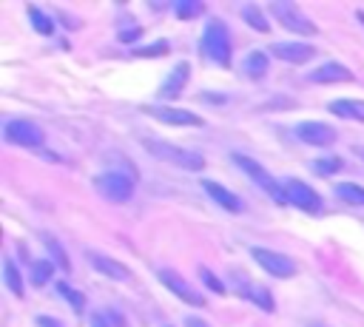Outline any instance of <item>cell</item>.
<instances>
[{"label":"cell","instance_id":"cell-1","mask_svg":"<svg viewBox=\"0 0 364 327\" xmlns=\"http://www.w3.org/2000/svg\"><path fill=\"white\" fill-rule=\"evenodd\" d=\"M145 148L162 159V162H171L176 168H185V171H202L205 168V156H199L196 151H188V148H179L173 142H165V139H145Z\"/></svg>","mask_w":364,"mask_h":327},{"label":"cell","instance_id":"cell-2","mask_svg":"<svg viewBox=\"0 0 364 327\" xmlns=\"http://www.w3.org/2000/svg\"><path fill=\"white\" fill-rule=\"evenodd\" d=\"M202 54L210 57L213 63L219 65H228L230 63V34L225 28L222 20H210L205 34H202Z\"/></svg>","mask_w":364,"mask_h":327},{"label":"cell","instance_id":"cell-3","mask_svg":"<svg viewBox=\"0 0 364 327\" xmlns=\"http://www.w3.org/2000/svg\"><path fill=\"white\" fill-rule=\"evenodd\" d=\"M233 162H236V165H239V168H242V171H245V173H247V176H250V179H253V182H256L267 196H273L276 202L287 205L284 188H279V185H276V179H273V176H270V173H267L256 159H250V156H245V154H233Z\"/></svg>","mask_w":364,"mask_h":327},{"label":"cell","instance_id":"cell-4","mask_svg":"<svg viewBox=\"0 0 364 327\" xmlns=\"http://www.w3.org/2000/svg\"><path fill=\"white\" fill-rule=\"evenodd\" d=\"M94 185H97V191H100L108 202H128L131 193H134L131 176H125V173H119V171H105V173L94 176Z\"/></svg>","mask_w":364,"mask_h":327},{"label":"cell","instance_id":"cell-5","mask_svg":"<svg viewBox=\"0 0 364 327\" xmlns=\"http://www.w3.org/2000/svg\"><path fill=\"white\" fill-rule=\"evenodd\" d=\"M284 196H287V205H293L304 213H321L324 210L321 196L310 185H304L301 179H287L284 182Z\"/></svg>","mask_w":364,"mask_h":327},{"label":"cell","instance_id":"cell-6","mask_svg":"<svg viewBox=\"0 0 364 327\" xmlns=\"http://www.w3.org/2000/svg\"><path fill=\"white\" fill-rule=\"evenodd\" d=\"M6 139L14 145H23V148H37V145H43L46 134L31 119H9L6 122Z\"/></svg>","mask_w":364,"mask_h":327},{"label":"cell","instance_id":"cell-7","mask_svg":"<svg viewBox=\"0 0 364 327\" xmlns=\"http://www.w3.org/2000/svg\"><path fill=\"white\" fill-rule=\"evenodd\" d=\"M253 259H256L270 276H276V279H290V276H296V270H299V264H296L290 256L276 253V250H267V247H253Z\"/></svg>","mask_w":364,"mask_h":327},{"label":"cell","instance_id":"cell-8","mask_svg":"<svg viewBox=\"0 0 364 327\" xmlns=\"http://www.w3.org/2000/svg\"><path fill=\"white\" fill-rule=\"evenodd\" d=\"M273 14H276V20H279L284 28H290V31H296V34H316V26H313L296 6H290V3H273Z\"/></svg>","mask_w":364,"mask_h":327},{"label":"cell","instance_id":"cell-9","mask_svg":"<svg viewBox=\"0 0 364 327\" xmlns=\"http://www.w3.org/2000/svg\"><path fill=\"white\" fill-rule=\"evenodd\" d=\"M296 136L307 145H333L336 142V128H330L327 122H316V119H307V122H299L296 125Z\"/></svg>","mask_w":364,"mask_h":327},{"label":"cell","instance_id":"cell-10","mask_svg":"<svg viewBox=\"0 0 364 327\" xmlns=\"http://www.w3.org/2000/svg\"><path fill=\"white\" fill-rule=\"evenodd\" d=\"M159 282L171 290V293H176L182 301H188V304H193V307H205V296L202 293H196L182 276H176L173 270H159Z\"/></svg>","mask_w":364,"mask_h":327},{"label":"cell","instance_id":"cell-11","mask_svg":"<svg viewBox=\"0 0 364 327\" xmlns=\"http://www.w3.org/2000/svg\"><path fill=\"white\" fill-rule=\"evenodd\" d=\"M270 51H273V57L293 63V65H301V63L316 57V48L307 43H276V45H270Z\"/></svg>","mask_w":364,"mask_h":327},{"label":"cell","instance_id":"cell-12","mask_svg":"<svg viewBox=\"0 0 364 327\" xmlns=\"http://www.w3.org/2000/svg\"><path fill=\"white\" fill-rule=\"evenodd\" d=\"M188 77H191V65H188V63H176V65L171 68V74L162 80V85H159V97H165V100L179 97L182 88H185V82H188Z\"/></svg>","mask_w":364,"mask_h":327},{"label":"cell","instance_id":"cell-13","mask_svg":"<svg viewBox=\"0 0 364 327\" xmlns=\"http://www.w3.org/2000/svg\"><path fill=\"white\" fill-rule=\"evenodd\" d=\"M145 114H151L154 119H159V122H165V125H202V119L196 117V114H191V111H185V108H142Z\"/></svg>","mask_w":364,"mask_h":327},{"label":"cell","instance_id":"cell-14","mask_svg":"<svg viewBox=\"0 0 364 327\" xmlns=\"http://www.w3.org/2000/svg\"><path fill=\"white\" fill-rule=\"evenodd\" d=\"M307 80H310V82H318V85H324V82H350L353 74H350V68H344L341 63H333V60H330V63L313 68V71L307 74Z\"/></svg>","mask_w":364,"mask_h":327},{"label":"cell","instance_id":"cell-15","mask_svg":"<svg viewBox=\"0 0 364 327\" xmlns=\"http://www.w3.org/2000/svg\"><path fill=\"white\" fill-rule=\"evenodd\" d=\"M88 259H91V264L102 273V276H108V279H114V282H128L131 279V273H128V267L122 264V262H114L111 256H102V253H88Z\"/></svg>","mask_w":364,"mask_h":327},{"label":"cell","instance_id":"cell-16","mask_svg":"<svg viewBox=\"0 0 364 327\" xmlns=\"http://www.w3.org/2000/svg\"><path fill=\"white\" fill-rule=\"evenodd\" d=\"M202 188L210 193V199L219 205V208H225V210H230V213H239L245 205H242V199L236 196V193H230L228 188H222V185H216V182H208V179H202Z\"/></svg>","mask_w":364,"mask_h":327},{"label":"cell","instance_id":"cell-17","mask_svg":"<svg viewBox=\"0 0 364 327\" xmlns=\"http://www.w3.org/2000/svg\"><path fill=\"white\" fill-rule=\"evenodd\" d=\"M330 111H333L336 117L364 122V102H358V100H333V102H330Z\"/></svg>","mask_w":364,"mask_h":327},{"label":"cell","instance_id":"cell-18","mask_svg":"<svg viewBox=\"0 0 364 327\" xmlns=\"http://www.w3.org/2000/svg\"><path fill=\"white\" fill-rule=\"evenodd\" d=\"M242 296L250 299V301H256L262 310H273V307H276V304H273V296H270L267 287H262V284H247V287L242 290Z\"/></svg>","mask_w":364,"mask_h":327},{"label":"cell","instance_id":"cell-19","mask_svg":"<svg viewBox=\"0 0 364 327\" xmlns=\"http://www.w3.org/2000/svg\"><path fill=\"white\" fill-rule=\"evenodd\" d=\"M242 17H245V23L253 26L256 31H270V23L264 20V14L259 11L256 3H245V6H242Z\"/></svg>","mask_w":364,"mask_h":327},{"label":"cell","instance_id":"cell-20","mask_svg":"<svg viewBox=\"0 0 364 327\" xmlns=\"http://www.w3.org/2000/svg\"><path fill=\"white\" fill-rule=\"evenodd\" d=\"M43 242H46V247H48V253H51L54 264H57L60 270H71V262H68V256H65L63 245H60V242H57L51 233H43Z\"/></svg>","mask_w":364,"mask_h":327},{"label":"cell","instance_id":"cell-21","mask_svg":"<svg viewBox=\"0 0 364 327\" xmlns=\"http://www.w3.org/2000/svg\"><path fill=\"white\" fill-rule=\"evenodd\" d=\"M3 279H6V284H9V290H11L14 296H23V293H26V290H23V276H20V270L14 267L11 259H3Z\"/></svg>","mask_w":364,"mask_h":327},{"label":"cell","instance_id":"cell-22","mask_svg":"<svg viewBox=\"0 0 364 327\" xmlns=\"http://www.w3.org/2000/svg\"><path fill=\"white\" fill-rule=\"evenodd\" d=\"M336 196L341 202H350V205H364V188L353 185V182H341L336 185Z\"/></svg>","mask_w":364,"mask_h":327},{"label":"cell","instance_id":"cell-23","mask_svg":"<svg viewBox=\"0 0 364 327\" xmlns=\"http://www.w3.org/2000/svg\"><path fill=\"white\" fill-rule=\"evenodd\" d=\"M245 71H247L250 77H262V74L267 71V54H262V51H250V54L245 57Z\"/></svg>","mask_w":364,"mask_h":327},{"label":"cell","instance_id":"cell-24","mask_svg":"<svg viewBox=\"0 0 364 327\" xmlns=\"http://www.w3.org/2000/svg\"><path fill=\"white\" fill-rule=\"evenodd\" d=\"M28 17H31V26H34V31H40V34H51V31H54V23H51V17H48V14H43L37 6H28Z\"/></svg>","mask_w":364,"mask_h":327},{"label":"cell","instance_id":"cell-25","mask_svg":"<svg viewBox=\"0 0 364 327\" xmlns=\"http://www.w3.org/2000/svg\"><path fill=\"white\" fill-rule=\"evenodd\" d=\"M51 273H54V264H51L48 259L31 262V282H34V284H46V282L51 279Z\"/></svg>","mask_w":364,"mask_h":327},{"label":"cell","instance_id":"cell-26","mask_svg":"<svg viewBox=\"0 0 364 327\" xmlns=\"http://www.w3.org/2000/svg\"><path fill=\"white\" fill-rule=\"evenodd\" d=\"M57 293H60V296H63V299H65L77 313H82V307H85V296H82V293H77V290H74V287H68L65 282H57Z\"/></svg>","mask_w":364,"mask_h":327},{"label":"cell","instance_id":"cell-27","mask_svg":"<svg viewBox=\"0 0 364 327\" xmlns=\"http://www.w3.org/2000/svg\"><path fill=\"white\" fill-rule=\"evenodd\" d=\"M338 168H341V156H324V159H316L313 162V171L316 173H324V176L336 173Z\"/></svg>","mask_w":364,"mask_h":327},{"label":"cell","instance_id":"cell-28","mask_svg":"<svg viewBox=\"0 0 364 327\" xmlns=\"http://www.w3.org/2000/svg\"><path fill=\"white\" fill-rule=\"evenodd\" d=\"M173 9H176V17H179V20H191V17H196V14L205 11L202 3H176Z\"/></svg>","mask_w":364,"mask_h":327},{"label":"cell","instance_id":"cell-29","mask_svg":"<svg viewBox=\"0 0 364 327\" xmlns=\"http://www.w3.org/2000/svg\"><path fill=\"white\" fill-rule=\"evenodd\" d=\"M199 276H202V282H205V284H208V287H210L213 293H225V287H222V284L216 282V276H213V273H210L208 267H202V270H199Z\"/></svg>","mask_w":364,"mask_h":327},{"label":"cell","instance_id":"cell-30","mask_svg":"<svg viewBox=\"0 0 364 327\" xmlns=\"http://www.w3.org/2000/svg\"><path fill=\"white\" fill-rule=\"evenodd\" d=\"M165 51H168V45H165V43H156V45H151V48H139L136 54H139V57H154V54H165Z\"/></svg>","mask_w":364,"mask_h":327},{"label":"cell","instance_id":"cell-31","mask_svg":"<svg viewBox=\"0 0 364 327\" xmlns=\"http://www.w3.org/2000/svg\"><path fill=\"white\" fill-rule=\"evenodd\" d=\"M91 327H108V324H105V318L100 313H91Z\"/></svg>","mask_w":364,"mask_h":327},{"label":"cell","instance_id":"cell-32","mask_svg":"<svg viewBox=\"0 0 364 327\" xmlns=\"http://www.w3.org/2000/svg\"><path fill=\"white\" fill-rule=\"evenodd\" d=\"M185 327H210V324H205L202 318H196V316H191V318L185 321Z\"/></svg>","mask_w":364,"mask_h":327},{"label":"cell","instance_id":"cell-33","mask_svg":"<svg viewBox=\"0 0 364 327\" xmlns=\"http://www.w3.org/2000/svg\"><path fill=\"white\" fill-rule=\"evenodd\" d=\"M134 37H139V28H134V31H122V34H119V40H125V43L134 40Z\"/></svg>","mask_w":364,"mask_h":327},{"label":"cell","instance_id":"cell-34","mask_svg":"<svg viewBox=\"0 0 364 327\" xmlns=\"http://www.w3.org/2000/svg\"><path fill=\"white\" fill-rule=\"evenodd\" d=\"M40 327H60V324H54L51 318H40Z\"/></svg>","mask_w":364,"mask_h":327}]
</instances>
